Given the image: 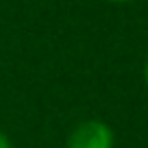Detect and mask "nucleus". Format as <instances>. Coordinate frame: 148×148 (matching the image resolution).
<instances>
[{
    "mask_svg": "<svg viewBox=\"0 0 148 148\" xmlns=\"http://www.w3.org/2000/svg\"><path fill=\"white\" fill-rule=\"evenodd\" d=\"M0 148H13V142L9 139V135L5 131H0Z\"/></svg>",
    "mask_w": 148,
    "mask_h": 148,
    "instance_id": "nucleus-2",
    "label": "nucleus"
},
{
    "mask_svg": "<svg viewBox=\"0 0 148 148\" xmlns=\"http://www.w3.org/2000/svg\"><path fill=\"white\" fill-rule=\"evenodd\" d=\"M111 2H129V0H111Z\"/></svg>",
    "mask_w": 148,
    "mask_h": 148,
    "instance_id": "nucleus-4",
    "label": "nucleus"
},
{
    "mask_svg": "<svg viewBox=\"0 0 148 148\" xmlns=\"http://www.w3.org/2000/svg\"><path fill=\"white\" fill-rule=\"evenodd\" d=\"M144 83L148 87V59H146V65H144Z\"/></svg>",
    "mask_w": 148,
    "mask_h": 148,
    "instance_id": "nucleus-3",
    "label": "nucleus"
},
{
    "mask_svg": "<svg viewBox=\"0 0 148 148\" xmlns=\"http://www.w3.org/2000/svg\"><path fill=\"white\" fill-rule=\"evenodd\" d=\"M113 146H116L113 129L98 118L81 120L65 139V148H113Z\"/></svg>",
    "mask_w": 148,
    "mask_h": 148,
    "instance_id": "nucleus-1",
    "label": "nucleus"
}]
</instances>
